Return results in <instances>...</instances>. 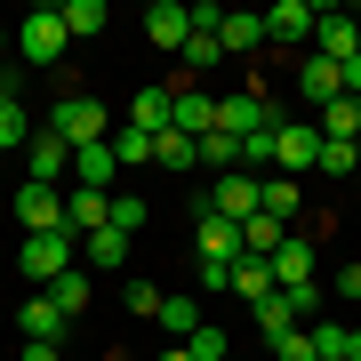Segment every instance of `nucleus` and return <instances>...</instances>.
Segmentation results:
<instances>
[{
	"label": "nucleus",
	"mask_w": 361,
	"mask_h": 361,
	"mask_svg": "<svg viewBox=\"0 0 361 361\" xmlns=\"http://www.w3.org/2000/svg\"><path fill=\"white\" fill-rule=\"evenodd\" d=\"M265 40L305 56L313 49V0H273V8H265Z\"/></svg>",
	"instance_id": "obj_8"
},
{
	"label": "nucleus",
	"mask_w": 361,
	"mask_h": 361,
	"mask_svg": "<svg viewBox=\"0 0 361 361\" xmlns=\"http://www.w3.org/2000/svg\"><path fill=\"white\" fill-rule=\"evenodd\" d=\"M65 49H73V32H65V16L56 8H32L25 25H16V56H25V65H65Z\"/></svg>",
	"instance_id": "obj_3"
},
{
	"label": "nucleus",
	"mask_w": 361,
	"mask_h": 361,
	"mask_svg": "<svg viewBox=\"0 0 361 361\" xmlns=\"http://www.w3.org/2000/svg\"><path fill=\"white\" fill-rule=\"evenodd\" d=\"M8 145H32V113H25V97H0V153Z\"/></svg>",
	"instance_id": "obj_33"
},
{
	"label": "nucleus",
	"mask_w": 361,
	"mask_h": 361,
	"mask_svg": "<svg viewBox=\"0 0 361 361\" xmlns=\"http://www.w3.org/2000/svg\"><path fill=\"white\" fill-rule=\"evenodd\" d=\"M121 305L145 313V322H161V289H153V281H129V289H121Z\"/></svg>",
	"instance_id": "obj_38"
},
{
	"label": "nucleus",
	"mask_w": 361,
	"mask_h": 361,
	"mask_svg": "<svg viewBox=\"0 0 361 361\" xmlns=\"http://www.w3.org/2000/svg\"><path fill=\"white\" fill-rule=\"evenodd\" d=\"M217 129H233V137H265V129H281V113L265 104V89H241V97H217Z\"/></svg>",
	"instance_id": "obj_7"
},
{
	"label": "nucleus",
	"mask_w": 361,
	"mask_h": 361,
	"mask_svg": "<svg viewBox=\"0 0 361 361\" xmlns=\"http://www.w3.org/2000/svg\"><path fill=\"white\" fill-rule=\"evenodd\" d=\"M153 161H161V169H177V177H185V169H201V145L185 137V129H161V137H153Z\"/></svg>",
	"instance_id": "obj_24"
},
{
	"label": "nucleus",
	"mask_w": 361,
	"mask_h": 361,
	"mask_svg": "<svg viewBox=\"0 0 361 361\" xmlns=\"http://www.w3.org/2000/svg\"><path fill=\"white\" fill-rule=\"evenodd\" d=\"M25 169H32V185H73V145L56 137V129H32Z\"/></svg>",
	"instance_id": "obj_9"
},
{
	"label": "nucleus",
	"mask_w": 361,
	"mask_h": 361,
	"mask_svg": "<svg viewBox=\"0 0 361 361\" xmlns=\"http://www.w3.org/2000/svg\"><path fill=\"white\" fill-rule=\"evenodd\" d=\"M337 73H345V97L361 104V56H345V65H337Z\"/></svg>",
	"instance_id": "obj_44"
},
{
	"label": "nucleus",
	"mask_w": 361,
	"mask_h": 361,
	"mask_svg": "<svg viewBox=\"0 0 361 361\" xmlns=\"http://www.w3.org/2000/svg\"><path fill=\"white\" fill-rule=\"evenodd\" d=\"M313 56H329V65L361 56V25H353V8H337V0H313Z\"/></svg>",
	"instance_id": "obj_4"
},
{
	"label": "nucleus",
	"mask_w": 361,
	"mask_h": 361,
	"mask_svg": "<svg viewBox=\"0 0 361 361\" xmlns=\"http://www.w3.org/2000/svg\"><path fill=\"white\" fill-rule=\"evenodd\" d=\"M145 217H153V209H145L137 193H113V233H129V241H137V225Z\"/></svg>",
	"instance_id": "obj_37"
},
{
	"label": "nucleus",
	"mask_w": 361,
	"mask_h": 361,
	"mask_svg": "<svg viewBox=\"0 0 361 361\" xmlns=\"http://www.w3.org/2000/svg\"><path fill=\"white\" fill-rule=\"evenodd\" d=\"M281 241H289V225H281V217H249V225H241V257H273Z\"/></svg>",
	"instance_id": "obj_26"
},
{
	"label": "nucleus",
	"mask_w": 361,
	"mask_h": 361,
	"mask_svg": "<svg viewBox=\"0 0 361 361\" xmlns=\"http://www.w3.org/2000/svg\"><path fill=\"white\" fill-rule=\"evenodd\" d=\"M201 297H233V265L225 257H201Z\"/></svg>",
	"instance_id": "obj_40"
},
{
	"label": "nucleus",
	"mask_w": 361,
	"mask_h": 361,
	"mask_svg": "<svg viewBox=\"0 0 361 361\" xmlns=\"http://www.w3.org/2000/svg\"><path fill=\"white\" fill-rule=\"evenodd\" d=\"M80 265H89L97 281H104V273H121V265H129V233H113V225L89 233V241H80Z\"/></svg>",
	"instance_id": "obj_19"
},
{
	"label": "nucleus",
	"mask_w": 361,
	"mask_h": 361,
	"mask_svg": "<svg viewBox=\"0 0 361 361\" xmlns=\"http://www.w3.org/2000/svg\"><path fill=\"white\" fill-rule=\"evenodd\" d=\"M273 361H322V353H313L305 329H289V337H273Z\"/></svg>",
	"instance_id": "obj_41"
},
{
	"label": "nucleus",
	"mask_w": 361,
	"mask_h": 361,
	"mask_svg": "<svg viewBox=\"0 0 361 361\" xmlns=\"http://www.w3.org/2000/svg\"><path fill=\"white\" fill-rule=\"evenodd\" d=\"M16 217H25V233H73L65 225V193H56V185H32V177H25V193H16Z\"/></svg>",
	"instance_id": "obj_11"
},
{
	"label": "nucleus",
	"mask_w": 361,
	"mask_h": 361,
	"mask_svg": "<svg viewBox=\"0 0 361 361\" xmlns=\"http://www.w3.org/2000/svg\"><path fill=\"white\" fill-rule=\"evenodd\" d=\"M273 169H281V177L322 169V129H313V121H281V129H273Z\"/></svg>",
	"instance_id": "obj_5"
},
{
	"label": "nucleus",
	"mask_w": 361,
	"mask_h": 361,
	"mask_svg": "<svg viewBox=\"0 0 361 361\" xmlns=\"http://www.w3.org/2000/svg\"><path fill=\"white\" fill-rule=\"evenodd\" d=\"M56 16H65V32H73V40H97V32H104V0H65Z\"/></svg>",
	"instance_id": "obj_31"
},
{
	"label": "nucleus",
	"mask_w": 361,
	"mask_h": 361,
	"mask_svg": "<svg viewBox=\"0 0 361 361\" xmlns=\"http://www.w3.org/2000/svg\"><path fill=\"white\" fill-rule=\"evenodd\" d=\"M329 297H337V305H361V257H353V265H337V281H329Z\"/></svg>",
	"instance_id": "obj_42"
},
{
	"label": "nucleus",
	"mask_w": 361,
	"mask_h": 361,
	"mask_svg": "<svg viewBox=\"0 0 361 361\" xmlns=\"http://www.w3.org/2000/svg\"><path fill=\"white\" fill-rule=\"evenodd\" d=\"M49 129L80 153V145H104V137H113V121H104V104H97L89 89H65V97H56V113H49Z\"/></svg>",
	"instance_id": "obj_2"
},
{
	"label": "nucleus",
	"mask_w": 361,
	"mask_h": 361,
	"mask_svg": "<svg viewBox=\"0 0 361 361\" xmlns=\"http://www.w3.org/2000/svg\"><path fill=\"white\" fill-rule=\"evenodd\" d=\"M305 281H322V257H313L305 233H289V241L273 249V289H305Z\"/></svg>",
	"instance_id": "obj_13"
},
{
	"label": "nucleus",
	"mask_w": 361,
	"mask_h": 361,
	"mask_svg": "<svg viewBox=\"0 0 361 361\" xmlns=\"http://www.w3.org/2000/svg\"><path fill=\"white\" fill-rule=\"evenodd\" d=\"M65 225L80 233V241H89V233H104V225H113V193H89V185H73V193H65Z\"/></svg>",
	"instance_id": "obj_16"
},
{
	"label": "nucleus",
	"mask_w": 361,
	"mask_h": 361,
	"mask_svg": "<svg viewBox=\"0 0 361 361\" xmlns=\"http://www.w3.org/2000/svg\"><path fill=\"white\" fill-rule=\"evenodd\" d=\"M353 25H361V8H353Z\"/></svg>",
	"instance_id": "obj_49"
},
{
	"label": "nucleus",
	"mask_w": 361,
	"mask_h": 361,
	"mask_svg": "<svg viewBox=\"0 0 361 361\" xmlns=\"http://www.w3.org/2000/svg\"><path fill=\"white\" fill-rule=\"evenodd\" d=\"M193 249H201V257H241V225H233V217H217V209H209V217H193Z\"/></svg>",
	"instance_id": "obj_17"
},
{
	"label": "nucleus",
	"mask_w": 361,
	"mask_h": 361,
	"mask_svg": "<svg viewBox=\"0 0 361 361\" xmlns=\"http://www.w3.org/2000/svg\"><path fill=\"white\" fill-rule=\"evenodd\" d=\"M113 177H121L113 137H104V145H80V153H73V185H89V193H113Z\"/></svg>",
	"instance_id": "obj_15"
},
{
	"label": "nucleus",
	"mask_w": 361,
	"mask_h": 361,
	"mask_svg": "<svg viewBox=\"0 0 361 361\" xmlns=\"http://www.w3.org/2000/svg\"><path fill=\"white\" fill-rule=\"evenodd\" d=\"M177 56H185V73H209V65L225 56V40H217V32H193V40H185Z\"/></svg>",
	"instance_id": "obj_35"
},
{
	"label": "nucleus",
	"mask_w": 361,
	"mask_h": 361,
	"mask_svg": "<svg viewBox=\"0 0 361 361\" xmlns=\"http://www.w3.org/2000/svg\"><path fill=\"white\" fill-rule=\"evenodd\" d=\"M185 353H193V361H233V329H217V322H201L193 337H185Z\"/></svg>",
	"instance_id": "obj_32"
},
{
	"label": "nucleus",
	"mask_w": 361,
	"mask_h": 361,
	"mask_svg": "<svg viewBox=\"0 0 361 361\" xmlns=\"http://www.w3.org/2000/svg\"><path fill=\"white\" fill-rule=\"evenodd\" d=\"M8 40H16V32H8V25H0V56H8Z\"/></svg>",
	"instance_id": "obj_48"
},
{
	"label": "nucleus",
	"mask_w": 361,
	"mask_h": 361,
	"mask_svg": "<svg viewBox=\"0 0 361 361\" xmlns=\"http://www.w3.org/2000/svg\"><path fill=\"white\" fill-rule=\"evenodd\" d=\"M217 40H225V56H249V49H265V16H249V8H225Z\"/></svg>",
	"instance_id": "obj_22"
},
{
	"label": "nucleus",
	"mask_w": 361,
	"mask_h": 361,
	"mask_svg": "<svg viewBox=\"0 0 361 361\" xmlns=\"http://www.w3.org/2000/svg\"><path fill=\"white\" fill-rule=\"evenodd\" d=\"M313 129H322V137H345V145H361V104H353V97H337L329 113H313Z\"/></svg>",
	"instance_id": "obj_29"
},
{
	"label": "nucleus",
	"mask_w": 361,
	"mask_h": 361,
	"mask_svg": "<svg viewBox=\"0 0 361 361\" xmlns=\"http://www.w3.org/2000/svg\"><path fill=\"white\" fill-rule=\"evenodd\" d=\"M289 305H297V322H305V313H322V281H305V289H281Z\"/></svg>",
	"instance_id": "obj_43"
},
{
	"label": "nucleus",
	"mask_w": 361,
	"mask_h": 361,
	"mask_svg": "<svg viewBox=\"0 0 361 361\" xmlns=\"http://www.w3.org/2000/svg\"><path fill=\"white\" fill-rule=\"evenodd\" d=\"M113 153H121V169H129V161H153V137H145V129H113Z\"/></svg>",
	"instance_id": "obj_39"
},
{
	"label": "nucleus",
	"mask_w": 361,
	"mask_h": 361,
	"mask_svg": "<svg viewBox=\"0 0 361 361\" xmlns=\"http://www.w3.org/2000/svg\"><path fill=\"white\" fill-rule=\"evenodd\" d=\"M313 353L322 361H361V322H313Z\"/></svg>",
	"instance_id": "obj_18"
},
{
	"label": "nucleus",
	"mask_w": 361,
	"mask_h": 361,
	"mask_svg": "<svg viewBox=\"0 0 361 361\" xmlns=\"http://www.w3.org/2000/svg\"><path fill=\"white\" fill-rule=\"evenodd\" d=\"M16 329H25V337H32V345H56V337H65V329H73V313H65V305H56V297H49V289H40V297H25V313H16Z\"/></svg>",
	"instance_id": "obj_14"
},
{
	"label": "nucleus",
	"mask_w": 361,
	"mask_h": 361,
	"mask_svg": "<svg viewBox=\"0 0 361 361\" xmlns=\"http://www.w3.org/2000/svg\"><path fill=\"white\" fill-rule=\"evenodd\" d=\"M161 361H193V353H185V345H161Z\"/></svg>",
	"instance_id": "obj_47"
},
{
	"label": "nucleus",
	"mask_w": 361,
	"mask_h": 361,
	"mask_svg": "<svg viewBox=\"0 0 361 361\" xmlns=\"http://www.w3.org/2000/svg\"><path fill=\"white\" fill-rule=\"evenodd\" d=\"M0 97H16V73H8V65H0Z\"/></svg>",
	"instance_id": "obj_46"
},
{
	"label": "nucleus",
	"mask_w": 361,
	"mask_h": 361,
	"mask_svg": "<svg viewBox=\"0 0 361 361\" xmlns=\"http://www.w3.org/2000/svg\"><path fill=\"white\" fill-rule=\"evenodd\" d=\"M161 329H169V345H185L201 329V297H161Z\"/></svg>",
	"instance_id": "obj_25"
},
{
	"label": "nucleus",
	"mask_w": 361,
	"mask_h": 361,
	"mask_svg": "<svg viewBox=\"0 0 361 361\" xmlns=\"http://www.w3.org/2000/svg\"><path fill=\"white\" fill-rule=\"evenodd\" d=\"M265 217H297V177H265Z\"/></svg>",
	"instance_id": "obj_36"
},
{
	"label": "nucleus",
	"mask_w": 361,
	"mask_h": 361,
	"mask_svg": "<svg viewBox=\"0 0 361 361\" xmlns=\"http://www.w3.org/2000/svg\"><path fill=\"white\" fill-rule=\"evenodd\" d=\"M361 169V145H345V137H322V177H353Z\"/></svg>",
	"instance_id": "obj_34"
},
{
	"label": "nucleus",
	"mask_w": 361,
	"mask_h": 361,
	"mask_svg": "<svg viewBox=\"0 0 361 361\" xmlns=\"http://www.w3.org/2000/svg\"><path fill=\"white\" fill-rule=\"evenodd\" d=\"M16 361H65V353H56V345H32V337H25V353H16Z\"/></svg>",
	"instance_id": "obj_45"
},
{
	"label": "nucleus",
	"mask_w": 361,
	"mask_h": 361,
	"mask_svg": "<svg viewBox=\"0 0 361 361\" xmlns=\"http://www.w3.org/2000/svg\"><path fill=\"white\" fill-rule=\"evenodd\" d=\"M249 322H257L265 337H289V329H297V305H289L281 289H273V297H257V305H249Z\"/></svg>",
	"instance_id": "obj_28"
},
{
	"label": "nucleus",
	"mask_w": 361,
	"mask_h": 361,
	"mask_svg": "<svg viewBox=\"0 0 361 361\" xmlns=\"http://www.w3.org/2000/svg\"><path fill=\"white\" fill-rule=\"evenodd\" d=\"M89 289H97V273H89V265H73L65 281H49V297H56V305L73 313V322H80V313H89Z\"/></svg>",
	"instance_id": "obj_27"
},
{
	"label": "nucleus",
	"mask_w": 361,
	"mask_h": 361,
	"mask_svg": "<svg viewBox=\"0 0 361 361\" xmlns=\"http://www.w3.org/2000/svg\"><path fill=\"white\" fill-rule=\"evenodd\" d=\"M145 40L177 56L185 40H193V8H185V0H153V8H145Z\"/></svg>",
	"instance_id": "obj_12"
},
{
	"label": "nucleus",
	"mask_w": 361,
	"mask_h": 361,
	"mask_svg": "<svg viewBox=\"0 0 361 361\" xmlns=\"http://www.w3.org/2000/svg\"><path fill=\"white\" fill-rule=\"evenodd\" d=\"M233 297H241V305L273 297V257H233Z\"/></svg>",
	"instance_id": "obj_23"
},
{
	"label": "nucleus",
	"mask_w": 361,
	"mask_h": 361,
	"mask_svg": "<svg viewBox=\"0 0 361 361\" xmlns=\"http://www.w3.org/2000/svg\"><path fill=\"white\" fill-rule=\"evenodd\" d=\"M201 169L233 177V169H241V137H233V129H209V137H201Z\"/></svg>",
	"instance_id": "obj_30"
},
{
	"label": "nucleus",
	"mask_w": 361,
	"mask_h": 361,
	"mask_svg": "<svg viewBox=\"0 0 361 361\" xmlns=\"http://www.w3.org/2000/svg\"><path fill=\"white\" fill-rule=\"evenodd\" d=\"M169 129H185V137H209V129H217V97H201V89H177V121H169Z\"/></svg>",
	"instance_id": "obj_21"
},
{
	"label": "nucleus",
	"mask_w": 361,
	"mask_h": 361,
	"mask_svg": "<svg viewBox=\"0 0 361 361\" xmlns=\"http://www.w3.org/2000/svg\"><path fill=\"white\" fill-rule=\"evenodd\" d=\"M297 97H305L313 113H329V104L345 97V73H337L329 56H313V49H305V56H297Z\"/></svg>",
	"instance_id": "obj_10"
},
{
	"label": "nucleus",
	"mask_w": 361,
	"mask_h": 361,
	"mask_svg": "<svg viewBox=\"0 0 361 361\" xmlns=\"http://www.w3.org/2000/svg\"><path fill=\"white\" fill-rule=\"evenodd\" d=\"M16 265H25V281H65L80 265V233H25V249H16Z\"/></svg>",
	"instance_id": "obj_1"
},
{
	"label": "nucleus",
	"mask_w": 361,
	"mask_h": 361,
	"mask_svg": "<svg viewBox=\"0 0 361 361\" xmlns=\"http://www.w3.org/2000/svg\"><path fill=\"white\" fill-rule=\"evenodd\" d=\"M169 121H177V97H169V89H137V97H129V129L161 137Z\"/></svg>",
	"instance_id": "obj_20"
},
{
	"label": "nucleus",
	"mask_w": 361,
	"mask_h": 361,
	"mask_svg": "<svg viewBox=\"0 0 361 361\" xmlns=\"http://www.w3.org/2000/svg\"><path fill=\"white\" fill-rule=\"evenodd\" d=\"M209 201H217V217L249 225V217H265V177H249V169H233V177H217V185H209Z\"/></svg>",
	"instance_id": "obj_6"
}]
</instances>
